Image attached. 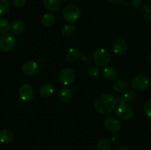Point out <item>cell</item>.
<instances>
[{
	"label": "cell",
	"mask_w": 151,
	"mask_h": 150,
	"mask_svg": "<svg viewBox=\"0 0 151 150\" xmlns=\"http://www.w3.org/2000/svg\"><path fill=\"white\" fill-rule=\"evenodd\" d=\"M111 142L106 138L100 140L97 146V150H111Z\"/></svg>",
	"instance_id": "obj_21"
},
{
	"label": "cell",
	"mask_w": 151,
	"mask_h": 150,
	"mask_svg": "<svg viewBox=\"0 0 151 150\" xmlns=\"http://www.w3.org/2000/svg\"><path fill=\"white\" fill-rule=\"evenodd\" d=\"M111 142H112V144H114V145L119 144V142H120V138H119V135H114V136H112Z\"/></svg>",
	"instance_id": "obj_31"
},
{
	"label": "cell",
	"mask_w": 151,
	"mask_h": 150,
	"mask_svg": "<svg viewBox=\"0 0 151 150\" xmlns=\"http://www.w3.org/2000/svg\"><path fill=\"white\" fill-rule=\"evenodd\" d=\"M128 49V46H127V43L125 42V40L122 38H118L114 41L113 44V47L112 49L114 54L116 55H123L127 51Z\"/></svg>",
	"instance_id": "obj_11"
},
{
	"label": "cell",
	"mask_w": 151,
	"mask_h": 150,
	"mask_svg": "<svg viewBox=\"0 0 151 150\" xmlns=\"http://www.w3.org/2000/svg\"><path fill=\"white\" fill-rule=\"evenodd\" d=\"M116 113L119 119L122 120H129L134 116V109L125 103L119 104L116 110Z\"/></svg>",
	"instance_id": "obj_7"
},
{
	"label": "cell",
	"mask_w": 151,
	"mask_h": 150,
	"mask_svg": "<svg viewBox=\"0 0 151 150\" xmlns=\"http://www.w3.org/2000/svg\"><path fill=\"white\" fill-rule=\"evenodd\" d=\"M81 10L79 7L75 4H69L66 6L63 10V19L69 23H74L79 19Z\"/></svg>",
	"instance_id": "obj_2"
},
{
	"label": "cell",
	"mask_w": 151,
	"mask_h": 150,
	"mask_svg": "<svg viewBox=\"0 0 151 150\" xmlns=\"http://www.w3.org/2000/svg\"><path fill=\"white\" fill-rule=\"evenodd\" d=\"M149 84L150 80L147 76L143 74H139L133 78L131 82V86L134 91H141L147 88Z\"/></svg>",
	"instance_id": "obj_4"
},
{
	"label": "cell",
	"mask_w": 151,
	"mask_h": 150,
	"mask_svg": "<svg viewBox=\"0 0 151 150\" xmlns=\"http://www.w3.org/2000/svg\"><path fill=\"white\" fill-rule=\"evenodd\" d=\"M16 44L15 37L11 34H4L0 36V51L7 52L13 49Z\"/></svg>",
	"instance_id": "obj_5"
},
{
	"label": "cell",
	"mask_w": 151,
	"mask_h": 150,
	"mask_svg": "<svg viewBox=\"0 0 151 150\" xmlns=\"http://www.w3.org/2000/svg\"><path fill=\"white\" fill-rule=\"evenodd\" d=\"M41 23L44 27H50L55 23V16L52 13H45L41 19Z\"/></svg>",
	"instance_id": "obj_18"
},
{
	"label": "cell",
	"mask_w": 151,
	"mask_h": 150,
	"mask_svg": "<svg viewBox=\"0 0 151 150\" xmlns=\"http://www.w3.org/2000/svg\"><path fill=\"white\" fill-rule=\"evenodd\" d=\"M63 1H66V0H63Z\"/></svg>",
	"instance_id": "obj_36"
},
{
	"label": "cell",
	"mask_w": 151,
	"mask_h": 150,
	"mask_svg": "<svg viewBox=\"0 0 151 150\" xmlns=\"http://www.w3.org/2000/svg\"><path fill=\"white\" fill-rule=\"evenodd\" d=\"M24 29V24L21 20L15 21L11 26L12 32L16 35H21L23 32Z\"/></svg>",
	"instance_id": "obj_20"
},
{
	"label": "cell",
	"mask_w": 151,
	"mask_h": 150,
	"mask_svg": "<svg viewBox=\"0 0 151 150\" xmlns=\"http://www.w3.org/2000/svg\"><path fill=\"white\" fill-rule=\"evenodd\" d=\"M19 96L24 101H30L33 99V88L29 84H23L19 90Z\"/></svg>",
	"instance_id": "obj_8"
},
{
	"label": "cell",
	"mask_w": 151,
	"mask_h": 150,
	"mask_svg": "<svg viewBox=\"0 0 151 150\" xmlns=\"http://www.w3.org/2000/svg\"><path fill=\"white\" fill-rule=\"evenodd\" d=\"M13 139V134L10 129H3L0 130V142L8 144Z\"/></svg>",
	"instance_id": "obj_17"
},
{
	"label": "cell",
	"mask_w": 151,
	"mask_h": 150,
	"mask_svg": "<svg viewBox=\"0 0 151 150\" xmlns=\"http://www.w3.org/2000/svg\"><path fill=\"white\" fill-rule=\"evenodd\" d=\"M93 60L97 66H105L110 62L111 56L107 50L99 48L93 53Z\"/></svg>",
	"instance_id": "obj_3"
},
{
	"label": "cell",
	"mask_w": 151,
	"mask_h": 150,
	"mask_svg": "<svg viewBox=\"0 0 151 150\" xmlns=\"http://www.w3.org/2000/svg\"><path fill=\"white\" fill-rule=\"evenodd\" d=\"M13 4L16 7L21 8V7H23L25 5V4L27 2V0H13Z\"/></svg>",
	"instance_id": "obj_29"
},
{
	"label": "cell",
	"mask_w": 151,
	"mask_h": 150,
	"mask_svg": "<svg viewBox=\"0 0 151 150\" xmlns=\"http://www.w3.org/2000/svg\"><path fill=\"white\" fill-rule=\"evenodd\" d=\"M11 28L10 22L5 19H0V33H6Z\"/></svg>",
	"instance_id": "obj_22"
},
{
	"label": "cell",
	"mask_w": 151,
	"mask_h": 150,
	"mask_svg": "<svg viewBox=\"0 0 151 150\" xmlns=\"http://www.w3.org/2000/svg\"><path fill=\"white\" fill-rule=\"evenodd\" d=\"M87 73L90 77L95 78L98 76L99 74H100V69L97 66H91L88 69Z\"/></svg>",
	"instance_id": "obj_25"
},
{
	"label": "cell",
	"mask_w": 151,
	"mask_h": 150,
	"mask_svg": "<svg viewBox=\"0 0 151 150\" xmlns=\"http://www.w3.org/2000/svg\"><path fill=\"white\" fill-rule=\"evenodd\" d=\"M129 85L125 79H119L114 82L113 89L117 93H123L128 90Z\"/></svg>",
	"instance_id": "obj_14"
},
{
	"label": "cell",
	"mask_w": 151,
	"mask_h": 150,
	"mask_svg": "<svg viewBox=\"0 0 151 150\" xmlns=\"http://www.w3.org/2000/svg\"><path fill=\"white\" fill-rule=\"evenodd\" d=\"M75 26L74 24H66L62 29V34L66 37H70L75 33Z\"/></svg>",
	"instance_id": "obj_23"
},
{
	"label": "cell",
	"mask_w": 151,
	"mask_h": 150,
	"mask_svg": "<svg viewBox=\"0 0 151 150\" xmlns=\"http://www.w3.org/2000/svg\"><path fill=\"white\" fill-rule=\"evenodd\" d=\"M116 104L117 100L114 96L109 94H103L96 99L94 107L98 113L107 114L114 110Z\"/></svg>",
	"instance_id": "obj_1"
},
{
	"label": "cell",
	"mask_w": 151,
	"mask_h": 150,
	"mask_svg": "<svg viewBox=\"0 0 151 150\" xmlns=\"http://www.w3.org/2000/svg\"><path fill=\"white\" fill-rule=\"evenodd\" d=\"M131 5L135 9H139L142 5L141 0H132L131 1Z\"/></svg>",
	"instance_id": "obj_30"
},
{
	"label": "cell",
	"mask_w": 151,
	"mask_h": 150,
	"mask_svg": "<svg viewBox=\"0 0 151 150\" xmlns=\"http://www.w3.org/2000/svg\"><path fill=\"white\" fill-rule=\"evenodd\" d=\"M10 8V3L7 0H0V16L5 14Z\"/></svg>",
	"instance_id": "obj_24"
},
{
	"label": "cell",
	"mask_w": 151,
	"mask_h": 150,
	"mask_svg": "<svg viewBox=\"0 0 151 150\" xmlns=\"http://www.w3.org/2000/svg\"><path fill=\"white\" fill-rule=\"evenodd\" d=\"M117 150H131V149H129V147L123 146H120L119 148H118Z\"/></svg>",
	"instance_id": "obj_32"
},
{
	"label": "cell",
	"mask_w": 151,
	"mask_h": 150,
	"mask_svg": "<svg viewBox=\"0 0 151 150\" xmlns=\"http://www.w3.org/2000/svg\"><path fill=\"white\" fill-rule=\"evenodd\" d=\"M109 1L113 3H121L124 1V0H109Z\"/></svg>",
	"instance_id": "obj_33"
},
{
	"label": "cell",
	"mask_w": 151,
	"mask_h": 150,
	"mask_svg": "<svg viewBox=\"0 0 151 150\" xmlns=\"http://www.w3.org/2000/svg\"><path fill=\"white\" fill-rule=\"evenodd\" d=\"M58 79L65 86L72 85L75 79V72L71 68H65L60 71L58 75Z\"/></svg>",
	"instance_id": "obj_6"
},
{
	"label": "cell",
	"mask_w": 151,
	"mask_h": 150,
	"mask_svg": "<svg viewBox=\"0 0 151 150\" xmlns=\"http://www.w3.org/2000/svg\"><path fill=\"white\" fill-rule=\"evenodd\" d=\"M149 61H150V63H151V53L150 54V55H149Z\"/></svg>",
	"instance_id": "obj_34"
},
{
	"label": "cell",
	"mask_w": 151,
	"mask_h": 150,
	"mask_svg": "<svg viewBox=\"0 0 151 150\" xmlns=\"http://www.w3.org/2000/svg\"><path fill=\"white\" fill-rule=\"evenodd\" d=\"M103 75L106 79L109 81H114L118 77V71L115 68L112 66H108L104 68L103 71Z\"/></svg>",
	"instance_id": "obj_13"
},
{
	"label": "cell",
	"mask_w": 151,
	"mask_h": 150,
	"mask_svg": "<svg viewBox=\"0 0 151 150\" xmlns=\"http://www.w3.org/2000/svg\"><path fill=\"white\" fill-rule=\"evenodd\" d=\"M143 16L145 19L148 21H151V6L149 4L145 6L142 9Z\"/></svg>",
	"instance_id": "obj_27"
},
{
	"label": "cell",
	"mask_w": 151,
	"mask_h": 150,
	"mask_svg": "<svg viewBox=\"0 0 151 150\" xmlns=\"http://www.w3.org/2000/svg\"><path fill=\"white\" fill-rule=\"evenodd\" d=\"M58 98L62 102L68 103L69 101H70L71 99H72V91H71L70 89H69V88H62V89L59 91Z\"/></svg>",
	"instance_id": "obj_19"
},
{
	"label": "cell",
	"mask_w": 151,
	"mask_h": 150,
	"mask_svg": "<svg viewBox=\"0 0 151 150\" xmlns=\"http://www.w3.org/2000/svg\"><path fill=\"white\" fill-rule=\"evenodd\" d=\"M136 93L134 91H128L123 95L125 102H131L136 99Z\"/></svg>",
	"instance_id": "obj_26"
},
{
	"label": "cell",
	"mask_w": 151,
	"mask_h": 150,
	"mask_svg": "<svg viewBox=\"0 0 151 150\" xmlns=\"http://www.w3.org/2000/svg\"><path fill=\"white\" fill-rule=\"evenodd\" d=\"M144 112L147 117L151 118V99L148 100L145 104Z\"/></svg>",
	"instance_id": "obj_28"
},
{
	"label": "cell",
	"mask_w": 151,
	"mask_h": 150,
	"mask_svg": "<svg viewBox=\"0 0 151 150\" xmlns=\"http://www.w3.org/2000/svg\"><path fill=\"white\" fill-rule=\"evenodd\" d=\"M105 127L107 130L112 133H116L119 132L121 129V124L116 118L112 116H108L104 119L103 121Z\"/></svg>",
	"instance_id": "obj_9"
},
{
	"label": "cell",
	"mask_w": 151,
	"mask_h": 150,
	"mask_svg": "<svg viewBox=\"0 0 151 150\" xmlns=\"http://www.w3.org/2000/svg\"><path fill=\"white\" fill-rule=\"evenodd\" d=\"M22 71L27 76H33L39 71V66L35 61H27L22 65Z\"/></svg>",
	"instance_id": "obj_10"
},
{
	"label": "cell",
	"mask_w": 151,
	"mask_h": 150,
	"mask_svg": "<svg viewBox=\"0 0 151 150\" xmlns=\"http://www.w3.org/2000/svg\"><path fill=\"white\" fill-rule=\"evenodd\" d=\"M150 132H151V126H150Z\"/></svg>",
	"instance_id": "obj_35"
},
{
	"label": "cell",
	"mask_w": 151,
	"mask_h": 150,
	"mask_svg": "<svg viewBox=\"0 0 151 150\" xmlns=\"http://www.w3.org/2000/svg\"><path fill=\"white\" fill-rule=\"evenodd\" d=\"M65 57H66V60L70 62L76 61L81 57V51H80L79 49L76 48L69 49L66 51Z\"/></svg>",
	"instance_id": "obj_16"
},
{
	"label": "cell",
	"mask_w": 151,
	"mask_h": 150,
	"mask_svg": "<svg viewBox=\"0 0 151 150\" xmlns=\"http://www.w3.org/2000/svg\"><path fill=\"white\" fill-rule=\"evenodd\" d=\"M44 5L48 10L55 12L60 7V0H44Z\"/></svg>",
	"instance_id": "obj_15"
},
{
	"label": "cell",
	"mask_w": 151,
	"mask_h": 150,
	"mask_svg": "<svg viewBox=\"0 0 151 150\" xmlns=\"http://www.w3.org/2000/svg\"><path fill=\"white\" fill-rule=\"evenodd\" d=\"M38 93L41 96L44 98H49L54 94L55 87L50 83L44 84L39 88Z\"/></svg>",
	"instance_id": "obj_12"
}]
</instances>
